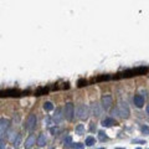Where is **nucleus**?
<instances>
[{
  "label": "nucleus",
  "instance_id": "nucleus-1",
  "mask_svg": "<svg viewBox=\"0 0 149 149\" xmlns=\"http://www.w3.org/2000/svg\"><path fill=\"white\" fill-rule=\"evenodd\" d=\"M90 114V108L86 104H78L74 109V117L78 119H87Z\"/></svg>",
  "mask_w": 149,
  "mask_h": 149
},
{
  "label": "nucleus",
  "instance_id": "nucleus-2",
  "mask_svg": "<svg viewBox=\"0 0 149 149\" xmlns=\"http://www.w3.org/2000/svg\"><path fill=\"white\" fill-rule=\"evenodd\" d=\"M117 113L122 117V118H124V119H127L128 117H129V114H130V111H129V107H128V104L125 103V102H123V101H121L118 104H117Z\"/></svg>",
  "mask_w": 149,
  "mask_h": 149
},
{
  "label": "nucleus",
  "instance_id": "nucleus-3",
  "mask_svg": "<svg viewBox=\"0 0 149 149\" xmlns=\"http://www.w3.org/2000/svg\"><path fill=\"white\" fill-rule=\"evenodd\" d=\"M36 124H37V116L35 113H30L29 117H27V119H26V122H25V124H24V128L26 130L32 132L35 129Z\"/></svg>",
  "mask_w": 149,
  "mask_h": 149
},
{
  "label": "nucleus",
  "instance_id": "nucleus-4",
  "mask_svg": "<svg viewBox=\"0 0 149 149\" xmlns=\"http://www.w3.org/2000/svg\"><path fill=\"white\" fill-rule=\"evenodd\" d=\"M63 116L67 121H72L73 116H74V108H73V103L72 102H67L65 104L63 108Z\"/></svg>",
  "mask_w": 149,
  "mask_h": 149
},
{
  "label": "nucleus",
  "instance_id": "nucleus-5",
  "mask_svg": "<svg viewBox=\"0 0 149 149\" xmlns=\"http://www.w3.org/2000/svg\"><path fill=\"white\" fill-rule=\"evenodd\" d=\"M9 125H10V121H9V119H6V118H0V140L5 137Z\"/></svg>",
  "mask_w": 149,
  "mask_h": 149
},
{
  "label": "nucleus",
  "instance_id": "nucleus-6",
  "mask_svg": "<svg viewBox=\"0 0 149 149\" xmlns=\"http://www.w3.org/2000/svg\"><path fill=\"white\" fill-rule=\"evenodd\" d=\"M91 112H92V116H95V117H101L102 113H103V107H102V104H99L98 102L91 103Z\"/></svg>",
  "mask_w": 149,
  "mask_h": 149
},
{
  "label": "nucleus",
  "instance_id": "nucleus-7",
  "mask_svg": "<svg viewBox=\"0 0 149 149\" xmlns=\"http://www.w3.org/2000/svg\"><path fill=\"white\" fill-rule=\"evenodd\" d=\"M101 104H102V107H103L104 111H108V109L112 107V104H113V98H112V96H111V95H104V96L102 97Z\"/></svg>",
  "mask_w": 149,
  "mask_h": 149
},
{
  "label": "nucleus",
  "instance_id": "nucleus-8",
  "mask_svg": "<svg viewBox=\"0 0 149 149\" xmlns=\"http://www.w3.org/2000/svg\"><path fill=\"white\" fill-rule=\"evenodd\" d=\"M63 117H65V116H63V109H62V108H56V109H55V114L52 116V122H53L55 124H57V123H60V122L62 121Z\"/></svg>",
  "mask_w": 149,
  "mask_h": 149
},
{
  "label": "nucleus",
  "instance_id": "nucleus-9",
  "mask_svg": "<svg viewBox=\"0 0 149 149\" xmlns=\"http://www.w3.org/2000/svg\"><path fill=\"white\" fill-rule=\"evenodd\" d=\"M144 102H145V99H144V97H143L142 95H135V96L133 97V103H134L135 107H138V108H142V107L144 106Z\"/></svg>",
  "mask_w": 149,
  "mask_h": 149
},
{
  "label": "nucleus",
  "instance_id": "nucleus-10",
  "mask_svg": "<svg viewBox=\"0 0 149 149\" xmlns=\"http://www.w3.org/2000/svg\"><path fill=\"white\" fill-rule=\"evenodd\" d=\"M36 140H37V139L35 138V134H30V135L27 137V139L25 140V144H24V145H25V149H30V148L35 144Z\"/></svg>",
  "mask_w": 149,
  "mask_h": 149
},
{
  "label": "nucleus",
  "instance_id": "nucleus-11",
  "mask_svg": "<svg viewBox=\"0 0 149 149\" xmlns=\"http://www.w3.org/2000/svg\"><path fill=\"white\" fill-rule=\"evenodd\" d=\"M114 124H116V121H114L113 118H111V117L104 118V119L102 121V125H103V127H112V125H114Z\"/></svg>",
  "mask_w": 149,
  "mask_h": 149
},
{
  "label": "nucleus",
  "instance_id": "nucleus-12",
  "mask_svg": "<svg viewBox=\"0 0 149 149\" xmlns=\"http://www.w3.org/2000/svg\"><path fill=\"white\" fill-rule=\"evenodd\" d=\"M46 142H47V139H46V135H45L44 133H41V134L39 135L37 140H36L37 145H39V147H44V145L46 144Z\"/></svg>",
  "mask_w": 149,
  "mask_h": 149
},
{
  "label": "nucleus",
  "instance_id": "nucleus-13",
  "mask_svg": "<svg viewBox=\"0 0 149 149\" xmlns=\"http://www.w3.org/2000/svg\"><path fill=\"white\" fill-rule=\"evenodd\" d=\"M74 130H76V133L77 134H83L85 133V124H77L76 125V128H74Z\"/></svg>",
  "mask_w": 149,
  "mask_h": 149
},
{
  "label": "nucleus",
  "instance_id": "nucleus-14",
  "mask_svg": "<svg viewBox=\"0 0 149 149\" xmlns=\"http://www.w3.org/2000/svg\"><path fill=\"white\" fill-rule=\"evenodd\" d=\"M95 143H96V139H95L93 137H91V135H90V137H87V138H86V142H85V144H86V145L91 147V145H93Z\"/></svg>",
  "mask_w": 149,
  "mask_h": 149
},
{
  "label": "nucleus",
  "instance_id": "nucleus-15",
  "mask_svg": "<svg viewBox=\"0 0 149 149\" xmlns=\"http://www.w3.org/2000/svg\"><path fill=\"white\" fill-rule=\"evenodd\" d=\"M44 109L47 111V112H50V111L53 109V104H52L51 102H45V103H44Z\"/></svg>",
  "mask_w": 149,
  "mask_h": 149
},
{
  "label": "nucleus",
  "instance_id": "nucleus-16",
  "mask_svg": "<svg viewBox=\"0 0 149 149\" xmlns=\"http://www.w3.org/2000/svg\"><path fill=\"white\" fill-rule=\"evenodd\" d=\"M63 144H65V147H70V144H72V137L66 135L65 139H63Z\"/></svg>",
  "mask_w": 149,
  "mask_h": 149
},
{
  "label": "nucleus",
  "instance_id": "nucleus-17",
  "mask_svg": "<svg viewBox=\"0 0 149 149\" xmlns=\"http://www.w3.org/2000/svg\"><path fill=\"white\" fill-rule=\"evenodd\" d=\"M98 138H99V140H102V142H103V140H107V139H108L107 134H106V133H104L103 130H99V132H98Z\"/></svg>",
  "mask_w": 149,
  "mask_h": 149
},
{
  "label": "nucleus",
  "instance_id": "nucleus-18",
  "mask_svg": "<svg viewBox=\"0 0 149 149\" xmlns=\"http://www.w3.org/2000/svg\"><path fill=\"white\" fill-rule=\"evenodd\" d=\"M21 143V134H16V139H14V145L19 147Z\"/></svg>",
  "mask_w": 149,
  "mask_h": 149
},
{
  "label": "nucleus",
  "instance_id": "nucleus-19",
  "mask_svg": "<svg viewBox=\"0 0 149 149\" xmlns=\"http://www.w3.org/2000/svg\"><path fill=\"white\" fill-rule=\"evenodd\" d=\"M140 130H142L143 134L149 135V127H148V125H142V127H140Z\"/></svg>",
  "mask_w": 149,
  "mask_h": 149
},
{
  "label": "nucleus",
  "instance_id": "nucleus-20",
  "mask_svg": "<svg viewBox=\"0 0 149 149\" xmlns=\"http://www.w3.org/2000/svg\"><path fill=\"white\" fill-rule=\"evenodd\" d=\"M83 148H85V144H82V143L73 144V149H83Z\"/></svg>",
  "mask_w": 149,
  "mask_h": 149
},
{
  "label": "nucleus",
  "instance_id": "nucleus-21",
  "mask_svg": "<svg viewBox=\"0 0 149 149\" xmlns=\"http://www.w3.org/2000/svg\"><path fill=\"white\" fill-rule=\"evenodd\" d=\"M50 132H51V134H58V132H60V129L57 128V127H53V128H50Z\"/></svg>",
  "mask_w": 149,
  "mask_h": 149
},
{
  "label": "nucleus",
  "instance_id": "nucleus-22",
  "mask_svg": "<svg viewBox=\"0 0 149 149\" xmlns=\"http://www.w3.org/2000/svg\"><path fill=\"white\" fill-rule=\"evenodd\" d=\"M45 123H46V125H50V124H52V123H51V118H50V117H46V119H45Z\"/></svg>",
  "mask_w": 149,
  "mask_h": 149
},
{
  "label": "nucleus",
  "instance_id": "nucleus-23",
  "mask_svg": "<svg viewBox=\"0 0 149 149\" xmlns=\"http://www.w3.org/2000/svg\"><path fill=\"white\" fill-rule=\"evenodd\" d=\"M85 85H86V81H83V80L78 81V87H82V86H85Z\"/></svg>",
  "mask_w": 149,
  "mask_h": 149
},
{
  "label": "nucleus",
  "instance_id": "nucleus-24",
  "mask_svg": "<svg viewBox=\"0 0 149 149\" xmlns=\"http://www.w3.org/2000/svg\"><path fill=\"white\" fill-rule=\"evenodd\" d=\"M0 149H5V143L3 140H0Z\"/></svg>",
  "mask_w": 149,
  "mask_h": 149
},
{
  "label": "nucleus",
  "instance_id": "nucleus-25",
  "mask_svg": "<svg viewBox=\"0 0 149 149\" xmlns=\"http://www.w3.org/2000/svg\"><path fill=\"white\" fill-rule=\"evenodd\" d=\"M96 129V124L95 123H91V125H90V130H95Z\"/></svg>",
  "mask_w": 149,
  "mask_h": 149
},
{
  "label": "nucleus",
  "instance_id": "nucleus-26",
  "mask_svg": "<svg viewBox=\"0 0 149 149\" xmlns=\"http://www.w3.org/2000/svg\"><path fill=\"white\" fill-rule=\"evenodd\" d=\"M133 143H140V144H145V142H143V140H138V139L133 140Z\"/></svg>",
  "mask_w": 149,
  "mask_h": 149
},
{
  "label": "nucleus",
  "instance_id": "nucleus-27",
  "mask_svg": "<svg viewBox=\"0 0 149 149\" xmlns=\"http://www.w3.org/2000/svg\"><path fill=\"white\" fill-rule=\"evenodd\" d=\"M145 111H147V114H148V116H149V104H148V106H147V108H145Z\"/></svg>",
  "mask_w": 149,
  "mask_h": 149
},
{
  "label": "nucleus",
  "instance_id": "nucleus-28",
  "mask_svg": "<svg viewBox=\"0 0 149 149\" xmlns=\"http://www.w3.org/2000/svg\"><path fill=\"white\" fill-rule=\"evenodd\" d=\"M116 149H124V148H116Z\"/></svg>",
  "mask_w": 149,
  "mask_h": 149
},
{
  "label": "nucleus",
  "instance_id": "nucleus-29",
  "mask_svg": "<svg viewBox=\"0 0 149 149\" xmlns=\"http://www.w3.org/2000/svg\"><path fill=\"white\" fill-rule=\"evenodd\" d=\"M98 149H106V148H98Z\"/></svg>",
  "mask_w": 149,
  "mask_h": 149
},
{
  "label": "nucleus",
  "instance_id": "nucleus-30",
  "mask_svg": "<svg viewBox=\"0 0 149 149\" xmlns=\"http://www.w3.org/2000/svg\"><path fill=\"white\" fill-rule=\"evenodd\" d=\"M50 149H55V148H50Z\"/></svg>",
  "mask_w": 149,
  "mask_h": 149
},
{
  "label": "nucleus",
  "instance_id": "nucleus-31",
  "mask_svg": "<svg viewBox=\"0 0 149 149\" xmlns=\"http://www.w3.org/2000/svg\"><path fill=\"white\" fill-rule=\"evenodd\" d=\"M138 149H140V148H138Z\"/></svg>",
  "mask_w": 149,
  "mask_h": 149
}]
</instances>
